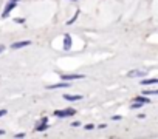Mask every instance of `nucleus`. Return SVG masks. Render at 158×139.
Here are the masks:
<instances>
[{"label":"nucleus","mask_w":158,"mask_h":139,"mask_svg":"<svg viewBox=\"0 0 158 139\" xmlns=\"http://www.w3.org/2000/svg\"><path fill=\"white\" fill-rule=\"evenodd\" d=\"M76 113V110H73V108H65V110H56L54 111V116L56 117H70V116H73Z\"/></svg>","instance_id":"f257e3e1"},{"label":"nucleus","mask_w":158,"mask_h":139,"mask_svg":"<svg viewBox=\"0 0 158 139\" xmlns=\"http://www.w3.org/2000/svg\"><path fill=\"white\" fill-rule=\"evenodd\" d=\"M147 74V70H132L127 73L129 77H144Z\"/></svg>","instance_id":"f03ea898"},{"label":"nucleus","mask_w":158,"mask_h":139,"mask_svg":"<svg viewBox=\"0 0 158 139\" xmlns=\"http://www.w3.org/2000/svg\"><path fill=\"white\" fill-rule=\"evenodd\" d=\"M14 8H16V2H8V3H6V6H5V10H3V13H2V17H3V19H6V17H8V14H10Z\"/></svg>","instance_id":"7ed1b4c3"},{"label":"nucleus","mask_w":158,"mask_h":139,"mask_svg":"<svg viewBox=\"0 0 158 139\" xmlns=\"http://www.w3.org/2000/svg\"><path fill=\"white\" fill-rule=\"evenodd\" d=\"M31 45V40H20V42H16L11 45L13 50H19V48H25V46H30Z\"/></svg>","instance_id":"20e7f679"},{"label":"nucleus","mask_w":158,"mask_h":139,"mask_svg":"<svg viewBox=\"0 0 158 139\" xmlns=\"http://www.w3.org/2000/svg\"><path fill=\"white\" fill-rule=\"evenodd\" d=\"M70 84L68 82H59V84H53V85H48L47 88L48 90H57V88H68Z\"/></svg>","instance_id":"39448f33"},{"label":"nucleus","mask_w":158,"mask_h":139,"mask_svg":"<svg viewBox=\"0 0 158 139\" xmlns=\"http://www.w3.org/2000/svg\"><path fill=\"white\" fill-rule=\"evenodd\" d=\"M84 74H64L60 79L62 81H76V79H82Z\"/></svg>","instance_id":"423d86ee"},{"label":"nucleus","mask_w":158,"mask_h":139,"mask_svg":"<svg viewBox=\"0 0 158 139\" xmlns=\"http://www.w3.org/2000/svg\"><path fill=\"white\" fill-rule=\"evenodd\" d=\"M64 99H65V101H71V102H74V101H81L82 96H79V94H64Z\"/></svg>","instance_id":"0eeeda50"},{"label":"nucleus","mask_w":158,"mask_h":139,"mask_svg":"<svg viewBox=\"0 0 158 139\" xmlns=\"http://www.w3.org/2000/svg\"><path fill=\"white\" fill-rule=\"evenodd\" d=\"M64 50H70V46H71V37H70V34H65V37H64Z\"/></svg>","instance_id":"6e6552de"},{"label":"nucleus","mask_w":158,"mask_h":139,"mask_svg":"<svg viewBox=\"0 0 158 139\" xmlns=\"http://www.w3.org/2000/svg\"><path fill=\"white\" fill-rule=\"evenodd\" d=\"M47 127H48V119H47V117H44V119H42V122H40V125L36 128V131H44V130H47Z\"/></svg>","instance_id":"1a4fd4ad"},{"label":"nucleus","mask_w":158,"mask_h":139,"mask_svg":"<svg viewBox=\"0 0 158 139\" xmlns=\"http://www.w3.org/2000/svg\"><path fill=\"white\" fill-rule=\"evenodd\" d=\"M139 84L141 85H156L158 84V79H147V81H139Z\"/></svg>","instance_id":"9d476101"},{"label":"nucleus","mask_w":158,"mask_h":139,"mask_svg":"<svg viewBox=\"0 0 158 139\" xmlns=\"http://www.w3.org/2000/svg\"><path fill=\"white\" fill-rule=\"evenodd\" d=\"M135 101H136V102H141L143 105L149 104V97H146V94H144V96H136V97H135Z\"/></svg>","instance_id":"9b49d317"},{"label":"nucleus","mask_w":158,"mask_h":139,"mask_svg":"<svg viewBox=\"0 0 158 139\" xmlns=\"http://www.w3.org/2000/svg\"><path fill=\"white\" fill-rule=\"evenodd\" d=\"M141 107H143V104H141V102H136V101H135V102L132 104V110H133V108H135V110H138V108H141Z\"/></svg>","instance_id":"f8f14e48"},{"label":"nucleus","mask_w":158,"mask_h":139,"mask_svg":"<svg viewBox=\"0 0 158 139\" xmlns=\"http://www.w3.org/2000/svg\"><path fill=\"white\" fill-rule=\"evenodd\" d=\"M158 91L156 90H147V91H144V94H156Z\"/></svg>","instance_id":"ddd939ff"},{"label":"nucleus","mask_w":158,"mask_h":139,"mask_svg":"<svg viewBox=\"0 0 158 139\" xmlns=\"http://www.w3.org/2000/svg\"><path fill=\"white\" fill-rule=\"evenodd\" d=\"M93 127H95V125H92V124H87L84 128H85V130H93Z\"/></svg>","instance_id":"4468645a"},{"label":"nucleus","mask_w":158,"mask_h":139,"mask_svg":"<svg viewBox=\"0 0 158 139\" xmlns=\"http://www.w3.org/2000/svg\"><path fill=\"white\" fill-rule=\"evenodd\" d=\"M6 113H8V111H6V110H0V117H2V116H5V114H6Z\"/></svg>","instance_id":"2eb2a0df"},{"label":"nucleus","mask_w":158,"mask_h":139,"mask_svg":"<svg viewBox=\"0 0 158 139\" xmlns=\"http://www.w3.org/2000/svg\"><path fill=\"white\" fill-rule=\"evenodd\" d=\"M16 137H25V133H17Z\"/></svg>","instance_id":"dca6fc26"},{"label":"nucleus","mask_w":158,"mask_h":139,"mask_svg":"<svg viewBox=\"0 0 158 139\" xmlns=\"http://www.w3.org/2000/svg\"><path fill=\"white\" fill-rule=\"evenodd\" d=\"M112 119H113V121H119V119H121V116H113Z\"/></svg>","instance_id":"f3484780"},{"label":"nucleus","mask_w":158,"mask_h":139,"mask_svg":"<svg viewBox=\"0 0 158 139\" xmlns=\"http://www.w3.org/2000/svg\"><path fill=\"white\" fill-rule=\"evenodd\" d=\"M3 50H5V45H0V53H3Z\"/></svg>","instance_id":"a211bd4d"},{"label":"nucleus","mask_w":158,"mask_h":139,"mask_svg":"<svg viewBox=\"0 0 158 139\" xmlns=\"http://www.w3.org/2000/svg\"><path fill=\"white\" fill-rule=\"evenodd\" d=\"M0 134H5V131H3V130H0Z\"/></svg>","instance_id":"6ab92c4d"},{"label":"nucleus","mask_w":158,"mask_h":139,"mask_svg":"<svg viewBox=\"0 0 158 139\" xmlns=\"http://www.w3.org/2000/svg\"><path fill=\"white\" fill-rule=\"evenodd\" d=\"M11 2H19V0H11Z\"/></svg>","instance_id":"aec40b11"}]
</instances>
